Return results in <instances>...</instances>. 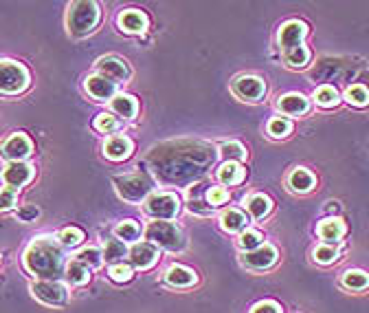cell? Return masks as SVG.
Returning <instances> with one entry per match:
<instances>
[{"instance_id":"7bdbcfd3","label":"cell","mask_w":369,"mask_h":313,"mask_svg":"<svg viewBox=\"0 0 369 313\" xmlns=\"http://www.w3.org/2000/svg\"><path fill=\"white\" fill-rule=\"evenodd\" d=\"M16 199H18V190H12V187L0 190V212L12 210V207L16 205Z\"/></svg>"},{"instance_id":"74e56055","label":"cell","mask_w":369,"mask_h":313,"mask_svg":"<svg viewBox=\"0 0 369 313\" xmlns=\"http://www.w3.org/2000/svg\"><path fill=\"white\" fill-rule=\"evenodd\" d=\"M345 100L352 104V106H367L369 104V91L363 84H354L345 91Z\"/></svg>"},{"instance_id":"30bf717a","label":"cell","mask_w":369,"mask_h":313,"mask_svg":"<svg viewBox=\"0 0 369 313\" xmlns=\"http://www.w3.org/2000/svg\"><path fill=\"white\" fill-rule=\"evenodd\" d=\"M31 150H34V143H31V139L27 137V135H23V132H16V135H12V137H9L3 143L0 154H3L5 159H9V163H12V161L27 159V156L31 154Z\"/></svg>"},{"instance_id":"b9f144b4","label":"cell","mask_w":369,"mask_h":313,"mask_svg":"<svg viewBox=\"0 0 369 313\" xmlns=\"http://www.w3.org/2000/svg\"><path fill=\"white\" fill-rule=\"evenodd\" d=\"M229 201V190L222 185H211L209 190H207V203L211 207H216V205H225Z\"/></svg>"},{"instance_id":"d590c367","label":"cell","mask_w":369,"mask_h":313,"mask_svg":"<svg viewBox=\"0 0 369 313\" xmlns=\"http://www.w3.org/2000/svg\"><path fill=\"white\" fill-rule=\"evenodd\" d=\"M314 100H316V104H319V106L332 108V106H336V104H339V93H336V89H332V86H321V89H316Z\"/></svg>"},{"instance_id":"44dd1931","label":"cell","mask_w":369,"mask_h":313,"mask_svg":"<svg viewBox=\"0 0 369 313\" xmlns=\"http://www.w3.org/2000/svg\"><path fill=\"white\" fill-rule=\"evenodd\" d=\"M277 108L283 115H305L310 111V102L303 95H299V93H290V95H283L277 102Z\"/></svg>"},{"instance_id":"e575fe53","label":"cell","mask_w":369,"mask_h":313,"mask_svg":"<svg viewBox=\"0 0 369 313\" xmlns=\"http://www.w3.org/2000/svg\"><path fill=\"white\" fill-rule=\"evenodd\" d=\"M58 241H60V245L64 247V249H73V247L81 245L84 232H81L79 227H64V229H62V232L58 234Z\"/></svg>"},{"instance_id":"ac0fdd59","label":"cell","mask_w":369,"mask_h":313,"mask_svg":"<svg viewBox=\"0 0 369 313\" xmlns=\"http://www.w3.org/2000/svg\"><path fill=\"white\" fill-rule=\"evenodd\" d=\"M316 234H319L323 245H334V243H339L343 238L345 225H343L341 218H328V221L319 223V227H316Z\"/></svg>"},{"instance_id":"f546056e","label":"cell","mask_w":369,"mask_h":313,"mask_svg":"<svg viewBox=\"0 0 369 313\" xmlns=\"http://www.w3.org/2000/svg\"><path fill=\"white\" fill-rule=\"evenodd\" d=\"M114 236L119 238V241H123L125 245L128 243H136L139 241V236H141V227L136 225L134 221H123V223H119L117 227H114Z\"/></svg>"},{"instance_id":"8992f818","label":"cell","mask_w":369,"mask_h":313,"mask_svg":"<svg viewBox=\"0 0 369 313\" xmlns=\"http://www.w3.org/2000/svg\"><path fill=\"white\" fill-rule=\"evenodd\" d=\"M181 212V199L172 192H154L145 201V214L154 221H172Z\"/></svg>"},{"instance_id":"8fae6325","label":"cell","mask_w":369,"mask_h":313,"mask_svg":"<svg viewBox=\"0 0 369 313\" xmlns=\"http://www.w3.org/2000/svg\"><path fill=\"white\" fill-rule=\"evenodd\" d=\"M242 263L249 269H268L277 263V247L270 243H264L262 247L253 249V252H244Z\"/></svg>"},{"instance_id":"2e32d148","label":"cell","mask_w":369,"mask_h":313,"mask_svg":"<svg viewBox=\"0 0 369 313\" xmlns=\"http://www.w3.org/2000/svg\"><path fill=\"white\" fill-rule=\"evenodd\" d=\"M165 283L176 289H189L198 283V276L194 269L183 267V265H172L165 271Z\"/></svg>"},{"instance_id":"9a60e30c","label":"cell","mask_w":369,"mask_h":313,"mask_svg":"<svg viewBox=\"0 0 369 313\" xmlns=\"http://www.w3.org/2000/svg\"><path fill=\"white\" fill-rule=\"evenodd\" d=\"M34 176V168L23 161H12L7 163V168L3 170V181L12 187V190H20L23 185H27Z\"/></svg>"},{"instance_id":"7a4b0ae2","label":"cell","mask_w":369,"mask_h":313,"mask_svg":"<svg viewBox=\"0 0 369 313\" xmlns=\"http://www.w3.org/2000/svg\"><path fill=\"white\" fill-rule=\"evenodd\" d=\"M25 269L38 280H58L66 269V254L58 238H36L25 252Z\"/></svg>"},{"instance_id":"ba28073f","label":"cell","mask_w":369,"mask_h":313,"mask_svg":"<svg viewBox=\"0 0 369 313\" xmlns=\"http://www.w3.org/2000/svg\"><path fill=\"white\" fill-rule=\"evenodd\" d=\"M31 294L40 302H44V305H51V307L64 305L68 298L66 287L60 285L58 280H38V283L31 285Z\"/></svg>"},{"instance_id":"1f68e13d","label":"cell","mask_w":369,"mask_h":313,"mask_svg":"<svg viewBox=\"0 0 369 313\" xmlns=\"http://www.w3.org/2000/svg\"><path fill=\"white\" fill-rule=\"evenodd\" d=\"M75 260H79V263L86 265L88 269H97L103 263V249H99V247H86V249H81V252L75 256Z\"/></svg>"},{"instance_id":"3957f363","label":"cell","mask_w":369,"mask_h":313,"mask_svg":"<svg viewBox=\"0 0 369 313\" xmlns=\"http://www.w3.org/2000/svg\"><path fill=\"white\" fill-rule=\"evenodd\" d=\"M99 7L97 3H92V0H79V3H73L68 7V31L73 36H88L90 31H94L99 23Z\"/></svg>"},{"instance_id":"cb8c5ba5","label":"cell","mask_w":369,"mask_h":313,"mask_svg":"<svg viewBox=\"0 0 369 313\" xmlns=\"http://www.w3.org/2000/svg\"><path fill=\"white\" fill-rule=\"evenodd\" d=\"M128 252H130L128 245L119 241V238H112V241H108L103 247V260L108 265H117V263H123V258L128 256Z\"/></svg>"},{"instance_id":"52a82bcc","label":"cell","mask_w":369,"mask_h":313,"mask_svg":"<svg viewBox=\"0 0 369 313\" xmlns=\"http://www.w3.org/2000/svg\"><path fill=\"white\" fill-rule=\"evenodd\" d=\"M114 185H117V192L121 199L139 203L143 201L147 194L152 192V183L145 179L143 174H123L114 176Z\"/></svg>"},{"instance_id":"d6986e66","label":"cell","mask_w":369,"mask_h":313,"mask_svg":"<svg viewBox=\"0 0 369 313\" xmlns=\"http://www.w3.org/2000/svg\"><path fill=\"white\" fill-rule=\"evenodd\" d=\"M86 91L90 93L94 100H99V102L112 100L114 97V82L101 78L99 73H97V76L86 78Z\"/></svg>"},{"instance_id":"4dcf8cb0","label":"cell","mask_w":369,"mask_h":313,"mask_svg":"<svg viewBox=\"0 0 369 313\" xmlns=\"http://www.w3.org/2000/svg\"><path fill=\"white\" fill-rule=\"evenodd\" d=\"M312 54H310V49L308 47H297V49H292V51H286L283 54V60H286V65L292 67V69H303V67H308V62H310Z\"/></svg>"},{"instance_id":"ab89813d","label":"cell","mask_w":369,"mask_h":313,"mask_svg":"<svg viewBox=\"0 0 369 313\" xmlns=\"http://www.w3.org/2000/svg\"><path fill=\"white\" fill-rule=\"evenodd\" d=\"M108 276H110V280H114V283H130L134 276V269H132V265L117 263V265H110Z\"/></svg>"},{"instance_id":"9c48e42d","label":"cell","mask_w":369,"mask_h":313,"mask_svg":"<svg viewBox=\"0 0 369 313\" xmlns=\"http://www.w3.org/2000/svg\"><path fill=\"white\" fill-rule=\"evenodd\" d=\"M308 34V25L301 23V20H288V23H283L281 29H279V49L286 54V51H292L301 47L303 43L301 40Z\"/></svg>"},{"instance_id":"60d3db41","label":"cell","mask_w":369,"mask_h":313,"mask_svg":"<svg viewBox=\"0 0 369 313\" xmlns=\"http://www.w3.org/2000/svg\"><path fill=\"white\" fill-rule=\"evenodd\" d=\"M94 130H99V132H112V130H117V117H112L110 113H101V115H97V117H94Z\"/></svg>"},{"instance_id":"d6a6232c","label":"cell","mask_w":369,"mask_h":313,"mask_svg":"<svg viewBox=\"0 0 369 313\" xmlns=\"http://www.w3.org/2000/svg\"><path fill=\"white\" fill-rule=\"evenodd\" d=\"M220 154H222V159L225 161H244L246 159V150H244V146L238 143V141H225L222 146H220Z\"/></svg>"},{"instance_id":"f35d334b","label":"cell","mask_w":369,"mask_h":313,"mask_svg":"<svg viewBox=\"0 0 369 313\" xmlns=\"http://www.w3.org/2000/svg\"><path fill=\"white\" fill-rule=\"evenodd\" d=\"M312 256H314V260L319 265H332V263L339 260V252H336L334 245H319L312 252Z\"/></svg>"},{"instance_id":"7402d4cb","label":"cell","mask_w":369,"mask_h":313,"mask_svg":"<svg viewBox=\"0 0 369 313\" xmlns=\"http://www.w3.org/2000/svg\"><path fill=\"white\" fill-rule=\"evenodd\" d=\"M220 225H222L225 232L229 234H236V232H244L246 225H249V218L244 212L236 210V207H231V210L222 212V216H220Z\"/></svg>"},{"instance_id":"e0dca14e","label":"cell","mask_w":369,"mask_h":313,"mask_svg":"<svg viewBox=\"0 0 369 313\" xmlns=\"http://www.w3.org/2000/svg\"><path fill=\"white\" fill-rule=\"evenodd\" d=\"M103 154L112 161H123L132 154V141L125 135H114L103 146Z\"/></svg>"},{"instance_id":"6da1fadb","label":"cell","mask_w":369,"mask_h":313,"mask_svg":"<svg viewBox=\"0 0 369 313\" xmlns=\"http://www.w3.org/2000/svg\"><path fill=\"white\" fill-rule=\"evenodd\" d=\"M216 159V150L207 143L194 141H178L163 143L154 148L147 156V161L154 172L165 181H189L196 176H203L207 168Z\"/></svg>"},{"instance_id":"ee69618b","label":"cell","mask_w":369,"mask_h":313,"mask_svg":"<svg viewBox=\"0 0 369 313\" xmlns=\"http://www.w3.org/2000/svg\"><path fill=\"white\" fill-rule=\"evenodd\" d=\"M251 313H281V307L272 300H264V302H257V305L251 309Z\"/></svg>"},{"instance_id":"484cf974","label":"cell","mask_w":369,"mask_h":313,"mask_svg":"<svg viewBox=\"0 0 369 313\" xmlns=\"http://www.w3.org/2000/svg\"><path fill=\"white\" fill-rule=\"evenodd\" d=\"M341 285L345 289H352V291H363L369 287V274H365V271H361V269H350L343 274Z\"/></svg>"},{"instance_id":"603a6c76","label":"cell","mask_w":369,"mask_h":313,"mask_svg":"<svg viewBox=\"0 0 369 313\" xmlns=\"http://www.w3.org/2000/svg\"><path fill=\"white\" fill-rule=\"evenodd\" d=\"M218 179L225 185H238L244 181V168L236 161H225L218 170Z\"/></svg>"},{"instance_id":"8d00e7d4","label":"cell","mask_w":369,"mask_h":313,"mask_svg":"<svg viewBox=\"0 0 369 313\" xmlns=\"http://www.w3.org/2000/svg\"><path fill=\"white\" fill-rule=\"evenodd\" d=\"M290 130H292V124L286 117H272L268 121V135H270V137H275V139L288 137Z\"/></svg>"},{"instance_id":"7c38bea8","label":"cell","mask_w":369,"mask_h":313,"mask_svg":"<svg viewBox=\"0 0 369 313\" xmlns=\"http://www.w3.org/2000/svg\"><path fill=\"white\" fill-rule=\"evenodd\" d=\"M233 93L244 102H257L266 93V84L255 76H242L233 82Z\"/></svg>"},{"instance_id":"83f0119b","label":"cell","mask_w":369,"mask_h":313,"mask_svg":"<svg viewBox=\"0 0 369 313\" xmlns=\"http://www.w3.org/2000/svg\"><path fill=\"white\" fill-rule=\"evenodd\" d=\"M288 185L294 192H310L312 185H314V176L305 168H297V170H292V174L288 176Z\"/></svg>"},{"instance_id":"f6af8a7d","label":"cell","mask_w":369,"mask_h":313,"mask_svg":"<svg viewBox=\"0 0 369 313\" xmlns=\"http://www.w3.org/2000/svg\"><path fill=\"white\" fill-rule=\"evenodd\" d=\"M40 216V210L36 205H23L18 210V218L20 221H25V223H29V221H36V218Z\"/></svg>"},{"instance_id":"ffe728a7","label":"cell","mask_w":369,"mask_h":313,"mask_svg":"<svg viewBox=\"0 0 369 313\" xmlns=\"http://www.w3.org/2000/svg\"><path fill=\"white\" fill-rule=\"evenodd\" d=\"M119 27L128 34H143L147 29V16L139 9H128L119 16Z\"/></svg>"},{"instance_id":"277c9868","label":"cell","mask_w":369,"mask_h":313,"mask_svg":"<svg viewBox=\"0 0 369 313\" xmlns=\"http://www.w3.org/2000/svg\"><path fill=\"white\" fill-rule=\"evenodd\" d=\"M145 238L147 243H152L156 247H163V249H170V252H181L185 247V238L181 234L174 223L170 221H154L145 227Z\"/></svg>"},{"instance_id":"5b68a950","label":"cell","mask_w":369,"mask_h":313,"mask_svg":"<svg viewBox=\"0 0 369 313\" xmlns=\"http://www.w3.org/2000/svg\"><path fill=\"white\" fill-rule=\"evenodd\" d=\"M29 86V71L14 60H0V93L18 95Z\"/></svg>"},{"instance_id":"5bb4252c","label":"cell","mask_w":369,"mask_h":313,"mask_svg":"<svg viewBox=\"0 0 369 313\" xmlns=\"http://www.w3.org/2000/svg\"><path fill=\"white\" fill-rule=\"evenodd\" d=\"M97 71H99V76L105 78V80H110V82H123V80H128L130 78V69L128 65H125L123 60L119 58H114V56H108V58H101L97 62Z\"/></svg>"},{"instance_id":"836d02e7","label":"cell","mask_w":369,"mask_h":313,"mask_svg":"<svg viewBox=\"0 0 369 313\" xmlns=\"http://www.w3.org/2000/svg\"><path fill=\"white\" fill-rule=\"evenodd\" d=\"M238 245H240V249H244V252H253V249H257V247L264 245V236H262V232H257V229H249L246 227L244 232L240 234Z\"/></svg>"},{"instance_id":"4316f807","label":"cell","mask_w":369,"mask_h":313,"mask_svg":"<svg viewBox=\"0 0 369 313\" xmlns=\"http://www.w3.org/2000/svg\"><path fill=\"white\" fill-rule=\"evenodd\" d=\"M66 280L71 285H86L90 280V269L73 258L71 263H66Z\"/></svg>"},{"instance_id":"f1b7e54d","label":"cell","mask_w":369,"mask_h":313,"mask_svg":"<svg viewBox=\"0 0 369 313\" xmlns=\"http://www.w3.org/2000/svg\"><path fill=\"white\" fill-rule=\"evenodd\" d=\"M246 210L251 212L253 218H264V216H268L270 210H272V201L268 199V196H264V194H253L249 203H246Z\"/></svg>"},{"instance_id":"d4e9b609","label":"cell","mask_w":369,"mask_h":313,"mask_svg":"<svg viewBox=\"0 0 369 313\" xmlns=\"http://www.w3.org/2000/svg\"><path fill=\"white\" fill-rule=\"evenodd\" d=\"M110 108H112V113H117L119 117L132 119L136 115V102L130 95H114L110 100Z\"/></svg>"},{"instance_id":"4fadbf2b","label":"cell","mask_w":369,"mask_h":313,"mask_svg":"<svg viewBox=\"0 0 369 313\" xmlns=\"http://www.w3.org/2000/svg\"><path fill=\"white\" fill-rule=\"evenodd\" d=\"M128 258H130V265L134 269H150L154 263H156V258H158V247L152 245V243H134L130 247V252H128Z\"/></svg>"}]
</instances>
